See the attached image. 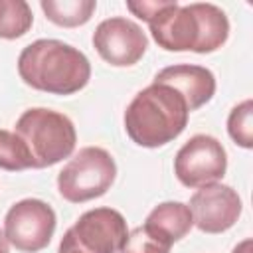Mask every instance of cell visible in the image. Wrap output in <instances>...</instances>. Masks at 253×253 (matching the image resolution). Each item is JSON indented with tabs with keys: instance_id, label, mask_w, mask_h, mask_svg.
I'll list each match as a JSON object with an SVG mask.
<instances>
[{
	"instance_id": "2e32d148",
	"label": "cell",
	"mask_w": 253,
	"mask_h": 253,
	"mask_svg": "<svg viewBox=\"0 0 253 253\" xmlns=\"http://www.w3.org/2000/svg\"><path fill=\"white\" fill-rule=\"evenodd\" d=\"M253 101L247 99L239 105H235L227 117V132L233 138L235 144L243 148L253 146Z\"/></svg>"
},
{
	"instance_id": "3957f363",
	"label": "cell",
	"mask_w": 253,
	"mask_h": 253,
	"mask_svg": "<svg viewBox=\"0 0 253 253\" xmlns=\"http://www.w3.org/2000/svg\"><path fill=\"white\" fill-rule=\"evenodd\" d=\"M188 105L170 85L152 83L138 91L125 111V128L132 142L158 148L182 134L188 125Z\"/></svg>"
},
{
	"instance_id": "7a4b0ae2",
	"label": "cell",
	"mask_w": 253,
	"mask_h": 253,
	"mask_svg": "<svg viewBox=\"0 0 253 253\" xmlns=\"http://www.w3.org/2000/svg\"><path fill=\"white\" fill-rule=\"evenodd\" d=\"M18 73L32 89L73 95L91 77V63L83 51L59 40H36L18 57Z\"/></svg>"
},
{
	"instance_id": "8992f818",
	"label": "cell",
	"mask_w": 253,
	"mask_h": 253,
	"mask_svg": "<svg viewBox=\"0 0 253 253\" xmlns=\"http://www.w3.org/2000/svg\"><path fill=\"white\" fill-rule=\"evenodd\" d=\"M128 235L126 221L113 208H95L79 215L61 237L57 253H119Z\"/></svg>"
},
{
	"instance_id": "7c38bea8",
	"label": "cell",
	"mask_w": 253,
	"mask_h": 253,
	"mask_svg": "<svg viewBox=\"0 0 253 253\" xmlns=\"http://www.w3.org/2000/svg\"><path fill=\"white\" fill-rule=\"evenodd\" d=\"M194 225L192 211L182 202H162L158 204L146 217L144 227H148L152 233L174 245L180 241Z\"/></svg>"
},
{
	"instance_id": "9c48e42d",
	"label": "cell",
	"mask_w": 253,
	"mask_h": 253,
	"mask_svg": "<svg viewBox=\"0 0 253 253\" xmlns=\"http://www.w3.org/2000/svg\"><path fill=\"white\" fill-rule=\"evenodd\" d=\"M93 45L107 63L115 67H128L144 55L148 40L138 24L115 16L103 20L95 28Z\"/></svg>"
},
{
	"instance_id": "ac0fdd59",
	"label": "cell",
	"mask_w": 253,
	"mask_h": 253,
	"mask_svg": "<svg viewBox=\"0 0 253 253\" xmlns=\"http://www.w3.org/2000/svg\"><path fill=\"white\" fill-rule=\"evenodd\" d=\"M251 243H253L251 239H243L239 245H235V247H233V251H231V253H251Z\"/></svg>"
},
{
	"instance_id": "6da1fadb",
	"label": "cell",
	"mask_w": 253,
	"mask_h": 253,
	"mask_svg": "<svg viewBox=\"0 0 253 253\" xmlns=\"http://www.w3.org/2000/svg\"><path fill=\"white\" fill-rule=\"evenodd\" d=\"M126 8L150 26L154 42L166 51L211 53L229 36V20L221 8L208 2L180 6L178 2L140 0Z\"/></svg>"
},
{
	"instance_id": "9a60e30c",
	"label": "cell",
	"mask_w": 253,
	"mask_h": 253,
	"mask_svg": "<svg viewBox=\"0 0 253 253\" xmlns=\"http://www.w3.org/2000/svg\"><path fill=\"white\" fill-rule=\"evenodd\" d=\"M0 168L10 172L34 168L32 154L24 144V140L16 132L4 128H0Z\"/></svg>"
},
{
	"instance_id": "30bf717a",
	"label": "cell",
	"mask_w": 253,
	"mask_h": 253,
	"mask_svg": "<svg viewBox=\"0 0 253 253\" xmlns=\"http://www.w3.org/2000/svg\"><path fill=\"white\" fill-rule=\"evenodd\" d=\"M194 225L204 233L227 231L241 213V198L231 186L213 182L202 186L190 198Z\"/></svg>"
},
{
	"instance_id": "ba28073f",
	"label": "cell",
	"mask_w": 253,
	"mask_h": 253,
	"mask_svg": "<svg viewBox=\"0 0 253 253\" xmlns=\"http://www.w3.org/2000/svg\"><path fill=\"white\" fill-rule=\"evenodd\" d=\"M227 154L221 142L210 134H194L174 158V174L186 188H202L223 178Z\"/></svg>"
},
{
	"instance_id": "5b68a950",
	"label": "cell",
	"mask_w": 253,
	"mask_h": 253,
	"mask_svg": "<svg viewBox=\"0 0 253 253\" xmlns=\"http://www.w3.org/2000/svg\"><path fill=\"white\" fill-rule=\"evenodd\" d=\"M117 176L113 156L101 146L81 148L57 174V190L63 200L83 204L103 196Z\"/></svg>"
},
{
	"instance_id": "52a82bcc",
	"label": "cell",
	"mask_w": 253,
	"mask_h": 253,
	"mask_svg": "<svg viewBox=\"0 0 253 253\" xmlns=\"http://www.w3.org/2000/svg\"><path fill=\"white\" fill-rule=\"evenodd\" d=\"M55 231V211L42 200L16 202L4 217L6 239L24 253H38L49 245Z\"/></svg>"
},
{
	"instance_id": "5bb4252c",
	"label": "cell",
	"mask_w": 253,
	"mask_h": 253,
	"mask_svg": "<svg viewBox=\"0 0 253 253\" xmlns=\"http://www.w3.org/2000/svg\"><path fill=\"white\" fill-rule=\"evenodd\" d=\"M34 24V14L24 0H0V38H22Z\"/></svg>"
},
{
	"instance_id": "4fadbf2b",
	"label": "cell",
	"mask_w": 253,
	"mask_h": 253,
	"mask_svg": "<svg viewBox=\"0 0 253 253\" xmlns=\"http://www.w3.org/2000/svg\"><path fill=\"white\" fill-rule=\"evenodd\" d=\"M40 6L49 22L63 28H75L91 20L97 8V2L95 0H42Z\"/></svg>"
},
{
	"instance_id": "d6986e66",
	"label": "cell",
	"mask_w": 253,
	"mask_h": 253,
	"mask_svg": "<svg viewBox=\"0 0 253 253\" xmlns=\"http://www.w3.org/2000/svg\"><path fill=\"white\" fill-rule=\"evenodd\" d=\"M0 253H8V239L2 231H0Z\"/></svg>"
},
{
	"instance_id": "e0dca14e",
	"label": "cell",
	"mask_w": 253,
	"mask_h": 253,
	"mask_svg": "<svg viewBox=\"0 0 253 253\" xmlns=\"http://www.w3.org/2000/svg\"><path fill=\"white\" fill-rule=\"evenodd\" d=\"M170 247L168 241L152 233L148 227L138 225L126 235L119 253H170Z\"/></svg>"
},
{
	"instance_id": "277c9868",
	"label": "cell",
	"mask_w": 253,
	"mask_h": 253,
	"mask_svg": "<svg viewBox=\"0 0 253 253\" xmlns=\"http://www.w3.org/2000/svg\"><path fill=\"white\" fill-rule=\"evenodd\" d=\"M16 134L28 146L34 168H47L61 162L71 156L77 142L71 119L43 107L24 111L16 123Z\"/></svg>"
},
{
	"instance_id": "8fae6325",
	"label": "cell",
	"mask_w": 253,
	"mask_h": 253,
	"mask_svg": "<svg viewBox=\"0 0 253 253\" xmlns=\"http://www.w3.org/2000/svg\"><path fill=\"white\" fill-rule=\"evenodd\" d=\"M152 83H162L176 89L184 97L190 113L206 105L215 93L213 73L208 67L192 65V63H178L164 67L154 75Z\"/></svg>"
}]
</instances>
